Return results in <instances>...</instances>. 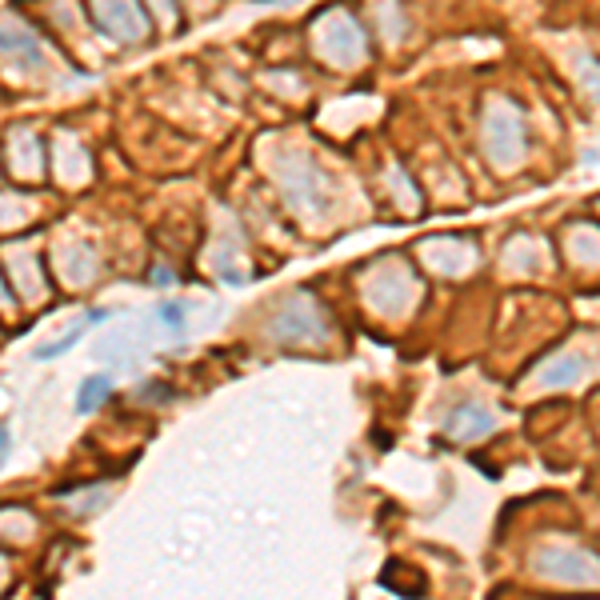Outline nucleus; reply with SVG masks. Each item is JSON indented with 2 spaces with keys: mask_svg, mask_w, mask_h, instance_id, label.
Instances as JSON below:
<instances>
[{
  "mask_svg": "<svg viewBox=\"0 0 600 600\" xmlns=\"http://www.w3.org/2000/svg\"><path fill=\"white\" fill-rule=\"evenodd\" d=\"M100 32H109L117 40H140L149 32V20L140 17V9L132 0H97V12H92Z\"/></svg>",
  "mask_w": 600,
  "mask_h": 600,
  "instance_id": "9",
  "label": "nucleus"
},
{
  "mask_svg": "<svg viewBox=\"0 0 600 600\" xmlns=\"http://www.w3.org/2000/svg\"><path fill=\"white\" fill-rule=\"evenodd\" d=\"M584 372H589V364H584L580 352H557L532 372V384L537 389H572V384L584 380Z\"/></svg>",
  "mask_w": 600,
  "mask_h": 600,
  "instance_id": "11",
  "label": "nucleus"
},
{
  "mask_svg": "<svg viewBox=\"0 0 600 600\" xmlns=\"http://www.w3.org/2000/svg\"><path fill=\"white\" fill-rule=\"evenodd\" d=\"M424 289H420V277L412 269L409 257L400 252H389L380 257L364 277H360V300L364 309L377 320H409L412 309L420 304Z\"/></svg>",
  "mask_w": 600,
  "mask_h": 600,
  "instance_id": "1",
  "label": "nucleus"
},
{
  "mask_svg": "<svg viewBox=\"0 0 600 600\" xmlns=\"http://www.w3.org/2000/svg\"><path fill=\"white\" fill-rule=\"evenodd\" d=\"M269 337L284 349H320L324 340L332 337V320L320 304V297L312 292H292L280 312L272 317L269 324Z\"/></svg>",
  "mask_w": 600,
  "mask_h": 600,
  "instance_id": "3",
  "label": "nucleus"
},
{
  "mask_svg": "<svg viewBox=\"0 0 600 600\" xmlns=\"http://www.w3.org/2000/svg\"><path fill=\"white\" fill-rule=\"evenodd\" d=\"M417 257H420V264H424V269L437 272V277H444V280L469 277V272H477V264H480V252H477V244H472L469 237H429V240H420Z\"/></svg>",
  "mask_w": 600,
  "mask_h": 600,
  "instance_id": "5",
  "label": "nucleus"
},
{
  "mask_svg": "<svg viewBox=\"0 0 600 600\" xmlns=\"http://www.w3.org/2000/svg\"><path fill=\"white\" fill-rule=\"evenodd\" d=\"M0 57H17L20 69H40L44 64V52H40L37 37H29L17 24H0Z\"/></svg>",
  "mask_w": 600,
  "mask_h": 600,
  "instance_id": "12",
  "label": "nucleus"
},
{
  "mask_svg": "<svg viewBox=\"0 0 600 600\" xmlns=\"http://www.w3.org/2000/svg\"><path fill=\"white\" fill-rule=\"evenodd\" d=\"M564 257L577 272H600V224L597 220H572L564 229Z\"/></svg>",
  "mask_w": 600,
  "mask_h": 600,
  "instance_id": "10",
  "label": "nucleus"
},
{
  "mask_svg": "<svg viewBox=\"0 0 600 600\" xmlns=\"http://www.w3.org/2000/svg\"><path fill=\"white\" fill-rule=\"evenodd\" d=\"M312 49H317V57L324 60L329 69L349 72L357 69V64H364L369 40L360 32L357 17H349L344 9H329L317 20V29H312Z\"/></svg>",
  "mask_w": 600,
  "mask_h": 600,
  "instance_id": "4",
  "label": "nucleus"
},
{
  "mask_svg": "<svg viewBox=\"0 0 600 600\" xmlns=\"http://www.w3.org/2000/svg\"><path fill=\"white\" fill-rule=\"evenodd\" d=\"M112 380L104 377V372H97V377H89L84 384H80V397H77V412H97L100 400L109 397Z\"/></svg>",
  "mask_w": 600,
  "mask_h": 600,
  "instance_id": "14",
  "label": "nucleus"
},
{
  "mask_svg": "<svg viewBox=\"0 0 600 600\" xmlns=\"http://www.w3.org/2000/svg\"><path fill=\"white\" fill-rule=\"evenodd\" d=\"M484 152L492 157V164L509 169L512 160L524 157V120H520L517 104H492L484 112Z\"/></svg>",
  "mask_w": 600,
  "mask_h": 600,
  "instance_id": "6",
  "label": "nucleus"
},
{
  "mask_svg": "<svg viewBox=\"0 0 600 600\" xmlns=\"http://www.w3.org/2000/svg\"><path fill=\"white\" fill-rule=\"evenodd\" d=\"M104 317H109V312H104V309H97V312H84V317H80V324H77V329H69V332H64V337H60L57 344H40V349H37V360L64 357V352H69L72 344H77V340L84 337V332H89L92 324H100V320H104Z\"/></svg>",
  "mask_w": 600,
  "mask_h": 600,
  "instance_id": "13",
  "label": "nucleus"
},
{
  "mask_svg": "<svg viewBox=\"0 0 600 600\" xmlns=\"http://www.w3.org/2000/svg\"><path fill=\"white\" fill-rule=\"evenodd\" d=\"M492 429H497V417H492V409L480 404V400H464V404H457V409L444 417V437H449L452 444H477V440L492 437Z\"/></svg>",
  "mask_w": 600,
  "mask_h": 600,
  "instance_id": "8",
  "label": "nucleus"
},
{
  "mask_svg": "<svg viewBox=\"0 0 600 600\" xmlns=\"http://www.w3.org/2000/svg\"><path fill=\"white\" fill-rule=\"evenodd\" d=\"M529 569L544 584L572 592H597L600 589V552L580 540H544L532 549Z\"/></svg>",
  "mask_w": 600,
  "mask_h": 600,
  "instance_id": "2",
  "label": "nucleus"
},
{
  "mask_svg": "<svg viewBox=\"0 0 600 600\" xmlns=\"http://www.w3.org/2000/svg\"><path fill=\"white\" fill-rule=\"evenodd\" d=\"M157 317L169 320L172 329H180V324H184V300H164V304L157 309Z\"/></svg>",
  "mask_w": 600,
  "mask_h": 600,
  "instance_id": "15",
  "label": "nucleus"
},
{
  "mask_svg": "<svg viewBox=\"0 0 600 600\" xmlns=\"http://www.w3.org/2000/svg\"><path fill=\"white\" fill-rule=\"evenodd\" d=\"M4 452H9V429H0V464H4Z\"/></svg>",
  "mask_w": 600,
  "mask_h": 600,
  "instance_id": "16",
  "label": "nucleus"
},
{
  "mask_svg": "<svg viewBox=\"0 0 600 600\" xmlns=\"http://www.w3.org/2000/svg\"><path fill=\"white\" fill-rule=\"evenodd\" d=\"M284 197L292 200V209L300 212H312L324 204V172L304 157H292L289 169H284Z\"/></svg>",
  "mask_w": 600,
  "mask_h": 600,
  "instance_id": "7",
  "label": "nucleus"
}]
</instances>
